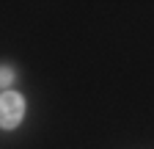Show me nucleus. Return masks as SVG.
<instances>
[{"label": "nucleus", "mask_w": 154, "mask_h": 149, "mask_svg": "<svg viewBox=\"0 0 154 149\" xmlns=\"http://www.w3.org/2000/svg\"><path fill=\"white\" fill-rule=\"evenodd\" d=\"M25 116V100L17 94V91H6L3 97H0V127H17Z\"/></svg>", "instance_id": "obj_1"}, {"label": "nucleus", "mask_w": 154, "mask_h": 149, "mask_svg": "<svg viewBox=\"0 0 154 149\" xmlns=\"http://www.w3.org/2000/svg\"><path fill=\"white\" fill-rule=\"evenodd\" d=\"M0 83H3V86H11L14 83V72L8 66H0Z\"/></svg>", "instance_id": "obj_2"}]
</instances>
